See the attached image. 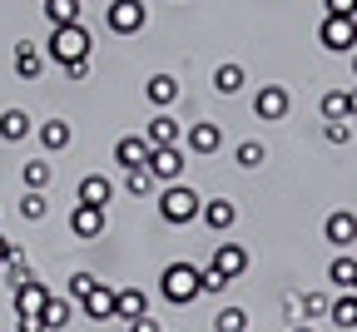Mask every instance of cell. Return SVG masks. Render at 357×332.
Wrapping results in <instances>:
<instances>
[{
  "mask_svg": "<svg viewBox=\"0 0 357 332\" xmlns=\"http://www.w3.org/2000/svg\"><path fill=\"white\" fill-rule=\"evenodd\" d=\"M89 30L84 25H55L50 40H45V60L50 65H70V60H89Z\"/></svg>",
  "mask_w": 357,
  "mask_h": 332,
  "instance_id": "6da1fadb",
  "label": "cell"
},
{
  "mask_svg": "<svg viewBox=\"0 0 357 332\" xmlns=\"http://www.w3.org/2000/svg\"><path fill=\"white\" fill-rule=\"evenodd\" d=\"M159 293H164V303H174V308H189V303L204 293L199 268H194V263H169V268L159 273Z\"/></svg>",
  "mask_w": 357,
  "mask_h": 332,
  "instance_id": "7a4b0ae2",
  "label": "cell"
},
{
  "mask_svg": "<svg viewBox=\"0 0 357 332\" xmlns=\"http://www.w3.org/2000/svg\"><path fill=\"white\" fill-rule=\"evenodd\" d=\"M199 209H204V199L194 194L189 183H169L164 194H159V218H164V223H174V228L194 223V218H199Z\"/></svg>",
  "mask_w": 357,
  "mask_h": 332,
  "instance_id": "3957f363",
  "label": "cell"
},
{
  "mask_svg": "<svg viewBox=\"0 0 357 332\" xmlns=\"http://www.w3.org/2000/svg\"><path fill=\"white\" fill-rule=\"evenodd\" d=\"M45 303H50V288H45V282H25V288H15V317H20V332H45V322H40Z\"/></svg>",
  "mask_w": 357,
  "mask_h": 332,
  "instance_id": "277c9868",
  "label": "cell"
},
{
  "mask_svg": "<svg viewBox=\"0 0 357 332\" xmlns=\"http://www.w3.org/2000/svg\"><path fill=\"white\" fill-rule=\"evenodd\" d=\"M318 45H323V50H333V55H352V50H357V20H352V15H323Z\"/></svg>",
  "mask_w": 357,
  "mask_h": 332,
  "instance_id": "5b68a950",
  "label": "cell"
},
{
  "mask_svg": "<svg viewBox=\"0 0 357 332\" xmlns=\"http://www.w3.org/2000/svg\"><path fill=\"white\" fill-rule=\"evenodd\" d=\"M105 25H109L114 35H139V30L149 25V6H144V0H109Z\"/></svg>",
  "mask_w": 357,
  "mask_h": 332,
  "instance_id": "8992f818",
  "label": "cell"
},
{
  "mask_svg": "<svg viewBox=\"0 0 357 332\" xmlns=\"http://www.w3.org/2000/svg\"><path fill=\"white\" fill-rule=\"evenodd\" d=\"M159 183H178V179H184V149H178V144H164V149H149V164H144Z\"/></svg>",
  "mask_w": 357,
  "mask_h": 332,
  "instance_id": "52a82bcc",
  "label": "cell"
},
{
  "mask_svg": "<svg viewBox=\"0 0 357 332\" xmlns=\"http://www.w3.org/2000/svg\"><path fill=\"white\" fill-rule=\"evenodd\" d=\"M288 105H293V100H288L283 84H263V89L253 94V114H258L263 124H278V119L288 114Z\"/></svg>",
  "mask_w": 357,
  "mask_h": 332,
  "instance_id": "ba28073f",
  "label": "cell"
},
{
  "mask_svg": "<svg viewBox=\"0 0 357 332\" xmlns=\"http://www.w3.org/2000/svg\"><path fill=\"white\" fill-rule=\"evenodd\" d=\"M105 228H109V213H105V209L75 204V213H70V233H75V239H100Z\"/></svg>",
  "mask_w": 357,
  "mask_h": 332,
  "instance_id": "9c48e42d",
  "label": "cell"
},
{
  "mask_svg": "<svg viewBox=\"0 0 357 332\" xmlns=\"http://www.w3.org/2000/svg\"><path fill=\"white\" fill-rule=\"evenodd\" d=\"M149 149L154 144H149L144 134H124L119 144H114V164L119 169H139V164H149Z\"/></svg>",
  "mask_w": 357,
  "mask_h": 332,
  "instance_id": "30bf717a",
  "label": "cell"
},
{
  "mask_svg": "<svg viewBox=\"0 0 357 332\" xmlns=\"http://www.w3.org/2000/svg\"><path fill=\"white\" fill-rule=\"evenodd\" d=\"M75 199H79V204H95V209H105V204L114 199V183H109L105 174H84V179H79V188H75Z\"/></svg>",
  "mask_w": 357,
  "mask_h": 332,
  "instance_id": "8fae6325",
  "label": "cell"
},
{
  "mask_svg": "<svg viewBox=\"0 0 357 332\" xmlns=\"http://www.w3.org/2000/svg\"><path fill=\"white\" fill-rule=\"evenodd\" d=\"M323 233H328V243H337V248H347V243H357V213H347V209H337V213H328V223H323Z\"/></svg>",
  "mask_w": 357,
  "mask_h": 332,
  "instance_id": "7c38bea8",
  "label": "cell"
},
{
  "mask_svg": "<svg viewBox=\"0 0 357 332\" xmlns=\"http://www.w3.org/2000/svg\"><path fill=\"white\" fill-rule=\"evenodd\" d=\"M184 144H189V154H218V144H223V129H218V124H189Z\"/></svg>",
  "mask_w": 357,
  "mask_h": 332,
  "instance_id": "4fadbf2b",
  "label": "cell"
},
{
  "mask_svg": "<svg viewBox=\"0 0 357 332\" xmlns=\"http://www.w3.org/2000/svg\"><path fill=\"white\" fill-rule=\"evenodd\" d=\"M149 312V298L139 288H114V317L119 322H134V317H144Z\"/></svg>",
  "mask_w": 357,
  "mask_h": 332,
  "instance_id": "5bb4252c",
  "label": "cell"
},
{
  "mask_svg": "<svg viewBox=\"0 0 357 332\" xmlns=\"http://www.w3.org/2000/svg\"><path fill=\"white\" fill-rule=\"evenodd\" d=\"M213 268H218L223 278L234 282V278H238V273L248 268V253H243L238 243H218V248H213Z\"/></svg>",
  "mask_w": 357,
  "mask_h": 332,
  "instance_id": "9a60e30c",
  "label": "cell"
},
{
  "mask_svg": "<svg viewBox=\"0 0 357 332\" xmlns=\"http://www.w3.org/2000/svg\"><path fill=\"white\" fill-rule=\"evenodd\" d=\"M40 70H45V50L30 45V40H20L15 45V75L20 80H40Z\"/></svg>",
  "mask_w": 357,
  "mask_h": 332,
  "instance_id": "2e32d148",
  "label": "cell"
},
{
  "mask_svg": "<svg viewBox=\"0 0 357 332\" xmlns=\"http://www.w3.org/2000/svg\"><path fill=\"white\" fill-rule=\"evenodd\" d=\"M144 94H149V105L169 110V105H178V80H174V75H149Z\"/></svg>",
  "mask_w": 357,
  "mask_h": 332,
  "instance_id": "e0dca14e",
  "label": "cell"
},
{
  "mask_svg": "<svg viewBox=\"0 0 357 332\" xmlns=\"http://www.w3.org/2000/svg\"><path fill=\"white\" fill-rule=\"evenodd\" d=\"M144 139L154 149H164V144H178V119L174 114H154L149 124H144Z\"/></svg>",
  "mask_w": 357,
  "mask_h": 332,
  "instance_id": "ac0fdd59",
  "label": "cell"
},
{
  "mask_svg": "<svg viewBox=\"0 0 357 332\" xmlns=\"http://www.w3.org/2000/svg\"><path fill=\"white\" fill-rule=\"evenodd\" d=\"M199 218L213 228V233H223V228H234V218H238V209L229 204V199H208L204 209H199Z\"/></svg>",
  "mask_w": 357,
  "mask_h": 332,
  "instance_id": "d6986e66",
  "label": "cell"
},
{
  "mask_svg": "<svg viewBox=\"0 0 357 332\" xmlns=\"http://www.w3.org/2000/svg\"><path fill=\"white\" fill-rule=\"evenodd\" d=\"M70 139H75V129H70L65 119H45V124H40V144L50 149V154H65Z\"/></svg>",
  "mask_w": 357,
  "mask_h": 332,
  "instance_id": "ffe728a7",
  "label": "cell"
},
{
  "mask_svg": "<svg viewBox=\"0 0 357 332\" xmlns=\"http://www.w3.org/2000/svg\"><path fill=\"white\" fill-rule=\"evenodd\" d=\"M25 134H30V114L25 110H6V114H0V139H6V144H20Z\"/></svg>",
  "mask_w": 357,
  "mask_h": 332,
  "instance_id": "44dd1931",
  "label": "cell"
},
{
  "mask_svg": "<svg viewBox=\"0 0 357 332\" xmlns=\"http://www.w3.org/2000/svg\"><path fill=\"white\" fill-rule=\"evenodd\" d=\"M84 312L95 317V322H109V317H114V288H105V282H100V288L84 298Z\"/></svg>",
  "mask_w": 357,
  "mask_h": 332,
  "instance_id": "7402d4cb",
  "label": "cell"
},
{
  "mask_svg": "<svg viewBox=\"0 0 357 332\" xmlns=\"http://www.w3.org/2000/svg\"><path fill=\"white\" fill-rule=\"evenodd\" d=\"M45 20L55 25H79V0H45Z\"/></svg>",
  "mask_w": 357,
  "mask_h": 332,
  "instance_id": "603a6c76",
  "label": "cell"
},
{
  "mask_svg": "<svg viewBox=\"0 0 357 332\" xmlns=\"http://www.w3.org/2000/svg\"><path fill=\"white\" fill-rule=\"evenodd\" d=\"M328 317H333L337 327H357V293H337V298L328 303Z\"/></svg>",
  "mask_w": 357,
  "mask_h": 332,
  "instance_id": "cb8c5ba5",
  "label": "cell"
},
{
  "mask_svg": "<svg viewBox=\"0 0 357 332\" xmlns=\"http://www.w3.org/2000/svg\"><path fill=\"white\" fill-rule=\"evenodd\" d=\"M318 110H323V124H337V119H347V89H328L323 100H318Z\"/></svg>",
  "mask_w": 357,
  "mask_h": 332,
  "instance_id": "d4e9b609",
  "label": "cell"
},
{
  "mask_svg": "<svg viewBox=\"0 0 357 332\" xmlns=\"http://www.w3.org/2000/svg\"><path fill=\"white\" fill-rule=\"evenodd\" d=\"M70 312H75V308H70L65 298H50V303H45V312H40V322H45V332H60V327L70 322Z\"/></svg>",
  "mask_w": 357,
  "mask_h": 332,
  "instance_id": "484cf974",
  "label": "cell"
},
{
  "mask_svg": "<svg viewBox=\"0 0 357 332\" xmlns=\"http://www.w3.org/2000/svg\"><path fill=\"white\" fill-rule=\"evenodd\" d=\"M20 179H25V188H40V194H45V183L55 179V169L45 159H30V164H20Z\"/></svg>",
  "mask_w": 357,
  "mask_h": 332,
  "instance_id": "4316f807",
  "label": "cell"
},
{
  "mask_svg": "<svg viewBox=\"0 0 357 332\" xmlns=\"http://www.w3.org/2000/svg\"><path fill=\"white\" fill-rule=\"evenodd\" d=\"M328 278H333V282H337V288L347 293V288H352V278H357V258H347V253H337V258L328 263Z\"/></svg>",
  "mask_w": 357,
  "mask_h": 332,
  "instance_id": "83f0119b",
  "label": "cell"
},
{
  "mask_svg": "<svg viewBox=\"0 0 357 332\" xmlns=\"http://www.w3.org/2000/svg\"><path fill=\"white\" fill-rule=\"evenodd\" d=\"M213 84H218V94H238L243 89V65H218L213 70Z\"/></svg>",
  "mask_w": 357,
  "mask_h": 332,
  "instance_id": "f1b7e54d",
  "label": "cell"
},
{
  "mask_svg": "<svg viewBox=\"0 0 357 332\" xmlns=\"http://www.w3.org/2000/svg\"><path fill=\"white\" fill-rule=\"evenodd\" d=\"M154 183H159V179H154V174H149L144 164H139V169H124V188H129L134 199H144V194H149Z\"/></svg>",
  "mask_w": 357,
  "mask_h": 332,
  "instance_id": "f546056e",
  "label": "cell"
},
{
  "mask_svg": "<svg viewBox=\"0 0 357 332\" xmlns=\"http://www.w3.org/2000/svg\"><path fill=\"white\" fill-rule=\"evenodd\" d=\"M6 278H10V293H15V288H25V282H35V273H30V263H25V253H20V248L10 253V263H6Z\"/></svg>",
  "mask_w": 357,
  "mask_h": 332,
  "instance_id": "4dcf8cb0",
  "label": "cell"
},
{
  "mask_svg": "<svg viewBox=\"0 0 357 332\" xmlns=\"http://www.w3.org/2000/svg\"><path fill=\"white\" fill-rule=\"evenodd\" d=\"M213 327H218V332H243V327H248V312H243V308H223V312L213 317Z\"/></svg>",
  "mask_w": 357,
  "mask_h": 332,
  "instance_id": "1f68e13d",
  "label": "cell"
},
{
  "mask_svg": "<svg viewBox=\"0 0 357 332\" xmlns=\"http://www.w3.org/2000/svg\"><path fill=\"white\" fill-rule=\"evenodd\" d=\"M234 159H238V169H258V164L268 159V149L258 144V139H248V144H238V154H234Z\"/></svg>",
  "mask_w": 357,
  "mask_h": 332,
  "instance_id": "d6a6232c",
  "label": "cell"
},
{
  "mask_svg": "<svg viewBox=\"0 0 357 332\" xmlns=\"http://www.w3.org/2000/svg\"><path fill=\"white\" fill-rule=\"evenodd\" d=\"M95 288H100V278H95V273H75V278H70V298H75V303H84Z\"/></svg>",
  "mask_w": 357,
  "mask_h": 332,
  "instance_id": "836d02e7",
  "label": "cell"
},
{
  "mask_svg": "<svg viewBox=\"0 0 357 332\" xmlns=\"http://www.w3.org/2000/svg\"><path fill=\"white\" fill-rule=\"evenodd\" d=\"M45 209H50V204H45V194H40V188H25L20 213H25V218H45Z\"/></svg>",
  "mask_w": 357,
  "mask_h": 332,
  "instance_id": "e575fe53",
  "label": "cell"
},
{
  "mask_svg": "<svg viewBox=\"0 0 357 332\" xmlns=\"http://www.w3.org/2000/svg\"><path fill=\"white\" fill-rule=\"evenodd\" d=\"M323 312H328V298H323V293H307V298L298 303V317H323Z\"/></svg>",
  "mask_w": 357,
  "mask_h": 332,
  "instance_id": "d590c367",
  "label": "cell"
},
{
  "mask_svg": "<svg viewBox=\"0 0 357 332\" xmlns=\"http://www.w3.org/2000/svg\"><path fill=\"white\" fill-rule=\"evenodd\" d=\"M199 282H204V293H223V288H229V278H223V273H218L213 263H208V268L199 273Z\"/></svg>",
  "mask_w": 357,
  "mask_h": 332,
  "instance_id": "8d00e7d4",
  "label": "cell"
},
{
  "mask_svg": "<svg viewBox=\"0 0 357 332\" xmlns=\"http://www.w3.org/2000/svg\"><path fill=\"white\" fill-rule=\"evenodd\" d=\"M347 119H337V124H323V139H328V144H347Z\"/></svg>",
  "mask_w": 357,
  "mask_h": 332,
  "instance_id": "74e56055",
  "label": "cell"
},
{
  "mask_svg": "<svg viewBox=\"0 0 357 332\" xmlns=\"http://www.w3.org/2000/svg\"><path fill=\"white\" fill-rule=\"evenodd\" d=\"M60 75L65 80H84L89 75V60H70V65H60Z\"/></svg>",
  "mask_w": 357,
  "mask_h": 332,
  "instance_id": "f35d334b",
  "label": "cell"
},
{
  "mask_svg": "<svg viewBox=\"0 0 357 332\" xmlns=\"http://www.w3.org/2000/svg\"><path fill=\"white\" fill-rule=\"evenodd\" d=\"M323 10H328V15H352L357 0H323Z\"/></svg>",
  "mask_w": 357,
  "mask_h": 332,
  "instance_id": "ab89813d",
  "label": "cell"
},
{
  "mask_svg": "<svg viewBox=\"0 0 357 332\" xmlns=\"http://www.w3.org/2000/svg\"><path fill=\"white\" fill-rule=\"evenodd\" d=\"M15 248H20V243H10V239H6V233H0V268H6V263H10V253H15Z\"/></svg>",
  "mask_w": 357,
  "mask_h": 332,
  "instance_id": "60d3db41",
  "label": "cell"
},
{
  "mask_svg": "<svg viewBox=\"0 0 357 332\" xmlns=\"http://www.w3.org/2000/svg\"><path fill=\"white\" fill-rule=\"evenodd\" d=\"M129 332H159V327H154L149 312H144V317H134V322H129Z\"/></svg>",
  "mask_w": 357,
  "mask_h": 332,
  "instance_id": "b9f144b4",
  "label": "cell"
},
{
  "mask_svg": "<svg viewBox=\"0 0 357 332\" xmlns=\"http://www.w3.org/2000/svg\"><path fill=\"white\" fill-rule=\"evenodd\" d=\"M347 114H357V89H347Z\"/></svg>",
  "mask_w": 357,
  "mask_h": 332,
  "instance_id": "7bdbcfd3",
  "label": "cell"
},
{
  "mask_svg": "<svg viewBox=\"0 0 357 332\" xmlns=\"http://www.w3.org/2000/svg\"><path fill=\"white\" fill-rule=\"evenodd\" d=\"M288 332H312V327H303V322H298V327H288Z\"/></svg>",
  "mask_w": 357,
  "mask_h": 332,
  "instance_id": "ee69618b",
  "label": "cell"
},
{
  "mask_svg": "<svg viewBox=\"0 0 357 332\" xmlns=\"http://www.w3.org/2000/svg\"><path fill=\"white\" fill-rule=\"evenodd\" d=\"M352 75H357V50H352Z\"/></svg>",
  "mask_w": 357,
  "mask_h": 332,
  "instance_id": "f6af8a7d",
  "label": "cell"
},
{
  "mask_svg": "<svg viewBox=\"0 0 357 332\" xmlns=\"http://www.w3.org/2000/svg\"><path fill=\"white\" fill-rule=\"evenodd\" d=\"M347 293H357V278H352V288H347Z\"/></svg>",
  "mask_w": 357,
  "mask_h": 332,
  "instance_id": "bcb514c9",
  "label": "cell"
},
{
  "mask_svg": "<svg viewBox=\"0 0 357 332\" xmlns=\"http://www.w3.org/2000/svg\"><path fill=\"white\" fill-rule=\"evenodd\" d=\"M352 20H357V10H352Z\"/></svg>",
  "mask_w": 357,
  "mask_h": 332,
  "instance_id": "7dc6e473",
  "label": "cell"
}]
</instances>
